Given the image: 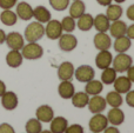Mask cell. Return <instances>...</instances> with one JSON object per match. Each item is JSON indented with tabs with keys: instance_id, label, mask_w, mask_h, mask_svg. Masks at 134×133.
<instances>
[{
	"instance_id": "obj_1",
	"label": "cell",
	"mask_w": 134,
	"mask_h": 133,
	"mask_svg": "<svg viewBox=\"0 0 134 133\" xmlns=\"http://www.w3.org/2000/svg\"><path fill=\"white\" fill-rule=\"evenodd\" d=\"M45 35V27L41 23L33 21L28 24V26L25 30V38L28 42H37Z\"/></svg>"
},
{
	"instance_id": "obj_2",
	"label": "cell",
	"mask_w": 134,
	"mask_h": 133,
	"mask_svg": "<svg viewBox=\"0 0 134 133\" xmlns=\"http://www.w3.org/2000/svg\"><path fill=\"white\" fill-rule=\"evenodd\" d=\"M21 54L23 58L27 60H37L42 57L44 49L37 42H28L27 45H24V47L21 48Z\"/></svg>"
},
{
	"instance_id": "obj_3",
	"label": "cell",
	"mask_w": 134,
	"mask_h": 133,
	"mask_svg": "<svg viewBox=\"0 0 134 133\" xmlns=\"http://www.w3.org/2000/svg\"><path fill=\"white\" fill-rule=\"evenodd\" d=\"M133 64V59L131 56L126 53H119L115 58H113L112 60V65H113V68L119 73L126 72L128 68L132 66Z\"/></svg>"
},
{
	"instance_id": "obj_4",
	"label": "cell",
	"mask_w": 134,
	"mask_h": 133,
	"mask_svg": "<svg viewBox=\"0 0 134 133\" xmlns=\"http://www.w3.org/2000/svg\"><path fill=\"white\" fill-rule=\"evenodd\" d=\"M107 126H108V120L106 115H104L102 113H95L88 123V127L93 133L104 132Z\"/></svg>"
},
{
	"instance_id": "obj_5",
	"label": "cell",
	"mask_w": 134,
	"mask_h": 133,
	"mask_svg": "<svg viewBox=\"0 0 134 133\" xmlns=\"http://www.w3.org/2000/svg\"><path fill=\"white\" fill-rule=\"evenodd\" d=\"M74 77L80 82H88L95 77L94 68L91 67L90 65H81L76 70H74Z\"/></svg>"
},
{
	"instance_id": "obj_6",
	"label": "cell",
	"mask_w": 134,
	"mask_h": 133,
	"mask_svg": "<svg viewBox=\"0 0 134 133\" xmlns=\"http://www.w3.org/2000/svg\"><path fill=\"white\" fill-rule=\"evenodd\" d=\"M46 27H45V34L47 35V38L51 40H57L60 38V35L63 34V27H61V23L59 20H49L48 23H46Z\"/></svg>"
},
{
	"instance_id": "obj_7",
	"label": "cell",
	"mask_w": 134,
	"mask_h": 133,
	"mask_svg": "<svg viewBox=\"0 0 134 133\" xmlns=\"http://www.w3.org/2000/svg\"><path fill=\"white\" fill-rule=\"evenodd\" d=\"M5 42L11 49H16V51H21V48L25 45V39L19 32H11L6 34V40Z\"/></svg>"
},
{
	"instance_id": "obj_8",
	"label": "cell",
	"mask_w": 134,
	"mask_h": 133,
	"mask_svg": "<svg viewBox=\"0 0 134 133\" xmlns=\"http://www.w3.org/2000/svg\"><path fill=\"white\" fill-rule=\"evenodd\" d=\"M78 45V39L71 33H66V34H61L59 38V47L61 51L64 52H71Z\"/></svg>"
},
{
	"instance_id": "obj_9",
	"label": "cell",
	"mask_w": 134,
	"mask_h": 133,
	"mask_svg": "<svg viewBox=\"0 0 134 133\" xmlns=\"http://www.w3.org/2000/svg\"><path fill=\"white\" fill-rule=\"evenodd\" d=\"M1 105L5 110L7 111H13L18 107V104H19V99L18 96H16L14 92L8 91V92H5L1 97Z\"/></svg>"
},
{
	"instance_id": "obj_10",
	"label": "cell",
	"mask_w": 134,
	"mask_h": 133,
	"mask_svg": "<svg viewBox=\"0 0 134 133\" xmlns=\"http://www.w3.org/2000/svg\"><path fill=\"white\" fill-rule=\"evenodd\" d=\"M93 42H94L95 48L99 49V51L109 49V47H111V45H112L111 37H109L106 32H98L97 34L94 35Z\"/></svg>"
},
{
	"instance_id": "obj_11",
	"label": "cell",
	"mask_w": 134,
	"mask_h": 133,
	"mask_svg": "<svg viewBox=\"0 0 134 133\" xmlns=\"http://www.w3.org/2000/svg\"><path fill=\"white\" fill-rule=\"evenodd\" d=\"M88 108H90V112H92L93 114L95 113H101L102 111H105L107 106V103L105 100V98H102L101 96L97 94V96H93L92 98L88 100L87 104Z\"/></svg>"
},
{
	"instance_id": "obj_12",
	"label": "cell",
	"mask_w": 134,
	"mask_h": 133,
	"mask_svg": "<svg viewBox=\"0 0 134 133\" xmlns=\"http://www.w3.org/2000/svg\"><path fill=\"white\" fill-rule=\"evenodd\" d=\"M112 60H113V56L108 49L99 51V53L95 57V65L100 70H105L112 65Z\"/></svg>"
},
{
	"instance_id": "obj_13",
	"label": "cell",
	"mask_w": 134,
	"mask_h": 133,
	"mask_svg": "<svg viewBox=\"0 0 134 133\" xmlns=\"http://www.w3.org/2000/svg\"><path fill=\"white\" fill-rule=\"evenodd\" d=\"M74 77V66L69 61H64L60 64L58 67V78L60 81H65V80H72Z\"/></svg>"
},
{
	"instance_id": "obj_14",
	"label": "cell",
	"mask_w": 134,
	"mask_h": 133,
	"mask_svg": "<svg viewBox=\"0 0 134 133\" xmlns=\"http://www.w3.org/2000/svg\"><path fill=\"white\" fill-rule=\"evenodd\" d=\"M37 119L41 123H51V120L54 118V111L51 106L48 105H41L35 111Z\"/></svg>"
},
{
	"instance_id": "obj_15",
	"label": "cell",
	"mask_w": 134,
	"mask_h": 133,
	"mask_svg": "<svg viewBox=\"0 0 134 133\" xmlns=\"http://www.w3.org/2000/svg\"><path fill=\"white\" fill-rule=\"evenodd\" d=\"M16 16L20 18L21 20H31L33 18V8L28 2L21 1L16 5Z\"/></svg>"
},
{
	"instance_id": "obj_16",
	"label": "cell",
	"mask_w": 134,
	"mask_h": 133,
	"mask_svg": "<svg viewBox=\"0 0 134 133\" xmlns=\"http://www.w3.org/2000/svg\"><path fill=\"white\" fill-rule=\"evenodd\" d=\"M113 85H114V91H116L118 93L122 94V93H127L128 91H131L132 81H131L127 77L121 75V77H116V79L114 80Z\"/></svg>"
},
{
	"instance_id": "obj_17",
	"label": "cell",
	"mask_w": 134,
	"mask_h": 133,
	"mask_svg": "<svg viewBox=\"0 0 134 133\" xmlns=\"http://www.w3.org/2000/svg\"><path fill=\"white\" fill-rule=\"evenodd\" d=\"M107 120L111 123L113 126H119L125 121V113L119 107H112V110L108 111L107 114Z\"/></svg>"
},
{
	"instance_id": "obj_18",
	"label": "cell",
	"mask_w": 134,
	"mask_h": 133,
	"mask_svg": "<svg viewBox=\"0 0 134 133\" xmlns=\"http://www.w3.org/2000/svg\"><path fill=\"white\" fill-rule=\"evenodd\" d=\"M58 93L63 99H71L73 97V94L75 93V88L71 80H65L59 84Z\"/></svg>"
},
{
	"instance_id": "obj_19",
	"label": "cell",
	"mask_w": 134,
	"mask_h": 133,
	"mask_svg": "<svg viewBox=\"0 0 134 133\" xmlns=\"http://www.w3.org/2000/svg\"><path fill=\"white\" fill-rule=\"evenodd\" d=\"M23 54L20 51L16 49H11L6 54V64L12 68H18L23 64Z\"/></svg>"
},
{
	"instance_id": "obj_20",
	"label": "cell",
	"mask_w": 134,
	"mask_h": 133,
	"mask_svg": "<svg viewBox=\"0 0 134 133\" xmlns=\"http://www.w3.org/2000/svg\"><path fill=\"white\" fill-rule=\"evenodd\" d=\"M111 21L106 16V14H98L95 18H93V27L98 32H107L109 30Z\"/></svg>"
},
{
	"instance_id": "obj_21",
	"label": "cell",
	"mask_w": 134,
	"mask_h": 133,
	"mask_svg": "<svg viewBox=\"0 0 134 133\" xmlns=\"http://www.w3.org/2000/svg\"><path fill=\"white\" fill-rule=\"evenodd\" d=\"M126 31H127V25L122 20H115L109 25V32H111L112 37L114 38L126 35Z\"/></svg>"
},
{
	"instance_id": "obj_22",
	"label": "cell",
	"mask_w": 134,
	"mask_h": 133,
	"mask_svg": "<svg viewBox=\"0 0 134 133\" xmlns=\"http://www.w3.org/2000/svg\"><path fill=\"white\" fill-rule=\"evenodd\" d=\"M68 126V121L64 117H55L51 120L49 131L52 133H64Z\"/></svg>"
},
{
	"instance_id": "obj_23",
	"label": "cell",
	"mask_w": 134,
	"mask_h": 133,
	"mask_svg": "<svg viewBox=\"0 0 134 133\" xmlns=\"http://www.w3.org/2000/svg\"><path fill=\"white\" fill-rule=\"evenodd\" d=\"M33 16L38 23L46 24L51 20V12L46 8L45 6H37L33 9Z\"/></svg>"
},
{
	"instance_id": "obj_24",
	"label": "cell",
	"mask_w": 134,
	"mask_h": 133,
	"mask_svg": "<svg viewBox=\"0 0 134 133\" xmlns=\"http://www.w3.org/2000/svg\"><path fill=\"white\" fill-rule=\"evenodd\" d=\"M131 39L127 35H122V37L115 38V41H114V49H115L118 53H126L128 49L131 48Z\"/></svg>"
},
{
	"instance_id": "obj_25",
	"label": "cell",
	"mask_w": 134,
	"mask_h": 133,
	"mask_svg": "<svg viewBox=\"0 0 134 133\" xmlns=\"http://www.w3.org/2000/svg\"><path fill=\"white\" fill-rule=\"evenodd\" d=\"M71 99H72V104H73L74 107L83 108L87 106L88 100H90V96L86 92H75Z\"/></svg>"
},
{
	"instance_id": "obj_26",
	"label": "cell",
	"mask_w": 134,
	"mask_h": 133,
	"mask_svg": "<svg viewBox=\"0 0 134 133\" xmlns=\"http://www.w3.org/2000/svg\"><path fill=\"white\" fill-rule=\"evenodd\" d=\"M104 90V84L99 80H90L88 82H86L85 86V92L88 94V96H97V94H100Z\"/></svg>"
},
{
	"instance_id": "obj_27",
	"label": "cell",
	"mask_w": 134,
	"mask_h": 133,
	"mask_svg": "<svg viewBox=\"0 0 134 133\" xmlns=\"http://www.w3.org/2000/svg\"><path fill=\"white\" fill-rule=\"evenodd\" d=\"M86 11L85 2L81 0H74L73 4L69 7V16H72L73 19H78L79 16H81Z\"/></svg>"
},
{
	"instance_id": "obj_28",
	"label": "cell",
	"mask_w": 134,
	"mask_h": 133,
	"mask_svg": "<svg viewBox=\"0 0 134 133\" xmlns=\"http://www.w3.org/2000/svg\"><path fill=\"white\" fill-rule=\"evenodd\" d=\"M76 26L79 27V30L83 31V32L90 31L91 28L93 27V16L91 15L90 13H83L82 15L78 18Z\"/></svg>"
},
{
	"instance_id": "obj_29",
	"label": "cell",
	"mask_w": 134,
	"mask_h": 133,
	"mask_svg": "<svg viewBox=\"0 0 134 133\" xmlns=\"http://www.w3.org/2000/svg\"><path fill=\"white\" fill-rule=\"evenodd\" d=\"M122 15V7L119 4H114V5H108L106 9V16L109 19V21H115L119 20Z\"/></svg>"
},
{
	"instance_id": "obj_30",
	"label": "cell",
	"mask_w": 134,
	"mask_h": 133,
	"mask_svg": "<svg viewBox=\"0 0 134 133\" xmlns=\"http://www.w3.org/2000/svg\"><path fill=\"white\" fill-rule=\"evenodd\" d=\"M0 21L6 26H13L18 21V16L16 13H14L11 9H4L0 14Z\"/></svg>"
},
{
	"instance_id": "obj_31",
	"label": "cell",
	"mask_w": 134,
	"mask_h": 133,
	"mask_svg": "<svg viewBox=\"0 0 134 133\" xmlns=\"http://www.w3.org/2000/svg\"><path fill=\"white\" fill-rule=\"evenodd\" d=\"M105 100H106V103L108 104L109 106H112V107H120L124 103L122 101L124 99H122V97H121V94L118 93L116 91L108 92L106 98H105Z\"/></svg>"
},
{
	"instance_id": "obj_32",
	"label": "cell",
	"mask_w": 134,
	"mask_h": 133,
	"mask_svg": "<svg viewBox=\"0 0 134 133\" xmlns=\"http://www.w3.org/2000/svg\"><path fill=\"white\" fill-rule=\"evenodd\" d=\"M116 79V71L113 67H107L105 70H102L101 73V82L106 85H111L114 82V80Z\"/></svg>"
},
{
	"instance_id": "obj_33",
	"label": "cell",
	"mask_w": 134,
	"mask_h": 133,
	"mask_svg": "<svg viewBox=\"0 0 134 133\" xmlns=\"http://www.w3.org/2000/svg\"><path fill=\"white\" fill-rule=\"evenodd\" d=\"M25 130L26 133H40L42 131V126H41V121L34 118V119H30L25 125Z\"/></svg>"
},
{
	"instance_id": "obj_34",
	"label": "cell",
	"mask_w": 134,
	"mask_h": 133,
	"mask_svg": "<svg viewBox=\"0 0 134 133\" xmlns=\"http://www.w3.org/2000/svg\"><path fill=\"white\" fill-rule=\"evenodd\" d=\"M60 23H61L63 31H65V32H67V33H72L74 30H75L76 24H75V20H74L72 16H65Z\"/></svg>"
},
{
	"instance_id": "obj_35",
	"label": "cell",
	"mask_w": 134,
	"mask_h": 133,
	"mask_svg": "<svg viewBox=\"0 0 134 133\" xmlns=\"http://www.w3.org/2000/svg\"><path fill=\"white\" fill-rule=\"evenodd\" d=\"M49 5L55 11H65L69 6V0H49Z\"/></svg>"
},
{
	"instance_id": "obj_36",
	"label": "cell",
	"mask_w": 134,
	"mask_h": 133,
	"mask_svg": "<svg viewBox=\"0 0 134 133\" xmlns=\"http://www.w3.org/2000/svg\"><path fill=\"white\" fill-rule=\"evenodd\" d=\"M64 133H83V127L79 124H73L71 126H67Z\"/></svg>"
},
{
	"instance_id": "obj_37",
	"label": "cell",
	"mask_w": 134,
	"mask_h": 133,
	"mask_svg": "<svg viewBox=\"0 0 134 133\" xmlns=\"http://www.w3.org/2000/svg\"><path fill=\"white\" fill-rule=\"evenodd\" d=\"M18 2V0H0V8L2 9H11Z\"/></svg>"
},
{
	"instance_id": "obj_38",
	"label": "cell",
	"mask_w": 134,
	"mask_h": 133,
	"mask_svg": "<svg viewBox=\"0 0 134 133\" xmlns=\"http://www.w3.org/2000/svg\"><path fill=\"white\" fill-rule=\"evenodd\" d=\"M0 133H15V131L12 127V125L4 123V124L0 125Z\"/></svg>"
},
{
	"instance_id": "obj_39",
	"label": "cell",
	"mask_w": 134,
	"mask_h": 133,
	"mask_svg": "<svg viewBox=\"0 0 134 133\" xmlns=\"http://www.w3.org/2000/svg\"><path fill=\"white\" fill-rule=\"evenodd\" d=\"M127 96H126V103L130 107H133L134 108V91H128Z\"/></svg>"
},
{
	"instance_id": "obj_40",
	"label": "cell",
	"mask_w": 134,
	"mask_h": 133,
	"mask_svg": "<svg viewBox=\"0 0 134 133\" xmlns=\"http://www.w3.org/2000/svg\"><path fill=\"white\" fill-rule=\"evenodd\" d=\"M126 15H127V18L130 19V20L134 21V4H133V5H131V6L127 8Z\"/></svg>"
},
{
	"instance_id": "obj_41",
	"label": "cell",
	"mask_w": 134,
	"mask_h": 133,
	"mask_svg": "<svg viewBox=\"0 0 134 133\" xmlns=\"http://www.w3.org/2000/svg\"><path fill=\"white\" fill-rule=\"evenodd\" d=\"M126 35L130 38L131 40L134 39V24H132L131 26L127 27V31H126Z\"/></svg>"
},
{
	"instance_id": "obj_42",
	"label": "cell",
	"mask_w": 134,
	"mask_h": 133,
	"mask_svg": "<svg viewBox=\"0 0 134 133\" xmlns=\"http://www.w3.org/2000/svg\"><path fill=\"white\" fill-rule=\"evenodd\" d=\"M127 78H128V79H130L132 82H134V66H133V65L127 70Z\"/></svg>"
},
{
	"instance_id": "obj_43",
	"label": "cell",
	"mask_w": 134,
	"mask_h": 133,
	"mask_svg": "<svg viewBox=\"0 0 134 133\" xmlns=\"http://www.w3.org/2000/svg\"><path fill=\"white\" fill-rule=\"evenodd\" d=\"M104 133H120V131H119L115 126H111V127L107 126L106 129L104 130Z\"/></svg>"
},
{
	"instance_id": "obj_44",
	"label": "cell",
	"mask_w": 134,
	"mask_h": 133,
	"mask_svg": "<svg viewBox=\"0 0 134 133\" xmlns=\"http://www.w3.org/2000/svg\"><path fill=\"white\" fill-rule=\"evenodd\" d=\"M112 1L113 0H97V2L99 5H101V6H108V5L112 4Z\"/></svg>"
},
{
	"instance_id": "obj_45",
	"label": "cell",
	"mask_w": 134,
	"mask_h": 133,
	"mask_svg": "<svg viewBox=\"0 0 134 133\" xmlns=\"http://www.w3.org/2000/svg\"><path fill=\"white\" fill-rule=\"evenodd\" d=\"M5 40H6V33H5L4 30H1V28H0V45L4 44Z\"/></svg>"
},
{
	"instance_id": "obj_46",
	"label": "cell",
	"mask_w": 134,
	"mask_h": 133,
	"mask_svg": "<svg viewBox=\"0 0 134 133\" xmlns=\"http://www.w3.org/2000/svg\"><path fill=\"white\" fill-rule=\"evenodd\" d=\"M5 92H6V85H5V82L2 81V80H0V97H1Z\"/></svg>"
},
{
	"instance_id": "obj_47",
	"label": "cell",
	"mask_w": 134,
	"mask_h": 133,
	"mask_svg": "<svg viewBox=\"0 0 134 133\" xmlns=\"http://www.w3.org/2000/svg\"><path fill=\"white\" fill-rule=\"evenodd\" d=\"M114 1H115L116 4H122V2H125L126 0H114Z\"/></svg>"
},
{
	"instance_id": "obj_48",
	"label": "cell",
	"mask_w": 134,
	"mask_h": 133,
	"mask_svg": "<svg viewBox=\"0 0 134 133\" xmlns=\"http://www.w3.org/2000/svg\"><path fill=\"white\" fill-rule=\"evenodd\" d=\"M40 133H52L51 131H49V130H46V131H41Z\"/></svg>"
},
{
	"instance_id": "obj_49",
	"label": "cell",
	"mask_w": 134,
	"mask_h": 133,
	"mask_svg": "<svg viewBox=\"0 0 134 133\" xmlns=\"http://www.w3.org/2000/svg\"><path fill=\"white\" fill-rule=\"evenodd\" d=\"M73 1H74V0H73Z\"/></svg>"
}]
</instances>
